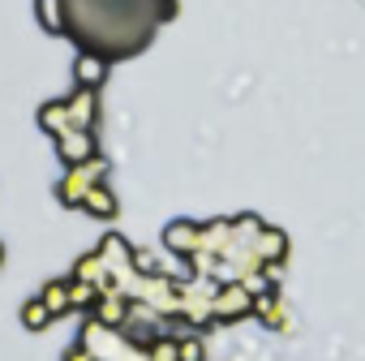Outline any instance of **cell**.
Masks as SVG:
<instances>
[{"instance_id": "cell-1", "label": "cell", "mask_w": 365, "mask_h": 361, "mask_svg": "<svg viewBox=\"0 0 365 361\" xmlns=\"http://www.w3.org/2000/svg\"><path fill=\"white\" fill-rule=\"evenodd\" d=\"M254 310V293L245 284H228V288H215V301H211V318H241Z\"/></svg>"}, {"instance_id": "cell-2", "label": "cell", "mask_w": 365, "mask_h": 361, "mask_svg": "<svg viewBox=\"0 0 365 361\" xmlns=\"http://www.w3.org/2000/svg\"><path fill=\"white\" fill-rule=\"evenodd\" d=\"M91 129H69V133H61V155L69 159V168L73 163H86L91 159Z\"/></svg>"}, {"instance_id": "cell-3", "label": "cell", "mask_w": 365, "mask_h": 361, "mask_svg": "<svg viewBox=\"0 0 365 361\" xmlns=\"http://www.w3.org/2000/svg\"><path fill=\"white\" fill-rule=\"evenodd\" d=\"M168 250H176V254H198L202 250V228H194V224H172L168 228Z\"/></svg>"}, {"instance_id": "cell-4", "label": "cell", "mask_w": 365, "mask_h": 361, "mask_svg": "<svg viewBox=\"0 0 365 361\" xmlns=\"http://www.w3.org/2000/svg\"><path fill=\"white\" fill-rule=\"evenodd\" d=\"M39 301L52 310V318H56V314H65V310H73V293H69V280H65V284H48Z\"/></svg>"}, {"instance_id": "cell-5", "label": "cell", "mask_w": 365, "mask_h": 361, "mask_svg": "<svg viewBox=\"0 0 365 361\" xmlns=\"http://www.w3.org/2000/svg\"><path fill=\"white\" fill-rule=\"evenodd\" d=\"M78 82L82 86H99L103 82V61L99 56H78Z\"/></svg>"}, {"instance_id": "cell-6", "label": "cell", "mask_w": 365, "mask_h": 361, "mask_svg": "<svg viewBox=\"0 0 365 361\" xmlns=\"http://www.w3.org/2000/svg\"><path fill=\"white\" fill-rule=\"evenodd\" d=\"M82 207H86V211H99V215H112V211H116V203H112V194H108L103 185H95V190L82 198Z\"/></svg>"}, {"instance_id": "cell-7", "label": "cell", "mask_w": 365, "mask_h": 361, "mask_svg": "<svg viewBox=\"0 0 365 361\" xmlns=\"http://www.w3.org/2000/svg\"><path fill=\"white\" fill-rule=\"evenodd\" d=\"M48 318H52V310H48L43 301H26V310H22V322H26L31 331H39V327H48Z\"/></svg>"}, {"instance_id": "cell-8", "label": "cell", "mask_w": 365, "mask_h": 361, "mask_svg": "<svg viewBox=\"0 0 365 361\" xmlns=\"http://www.w3.org/2000/svg\"><path fill=\"white\" fill-rule=\"evenodd\" d=\"M39 18L48 31H61L65 26V14H61V0H39Z\"/></svg>"}, {"instance_id": "cell-9", "label": "cell", "mask_w": 365, "mask_h": 361, "mask_svg": "<svg viewBox=\"0 0 365 361\" xmlns=\"http://www.w3.org/2000/svg\"><path fill=\"white\" fill-rule=\"evenodd\" d=\"M176 361H202V340H176Z\"/></svg>"}, {"instance_id": "cell-10", "label": "cell", "mask_w": 365, "mask_h": 361, "mask_svg": "<svg viewBox=\"0 0 365 361\" xmlns=\"http://www.w3.org/2000/svg\"><path fill=\"white\" fill-rule=\"evenodd\" d=\"M0 263H5V245H0Z\"/></svg>"}]
</instances>
